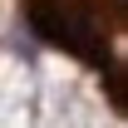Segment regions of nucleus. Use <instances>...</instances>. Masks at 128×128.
I'll return each mask as SVG.
<instances>
[{
  "instance_id": "nucleus-1",
  "label": "nucleus",
  "mask_w": 128,
  "mask_h": 128,
  "mask_svg": "<svg viewBox=\"0 0 128 128\" xmlns=\"http://www.w3.org/2000/svg\"><path fill=\"white\" fill-rule=\"evenodd\" d=\"M20 25L94 74L108 108L128 113V0H15Z\"/></svg>"
}]
</instances>
